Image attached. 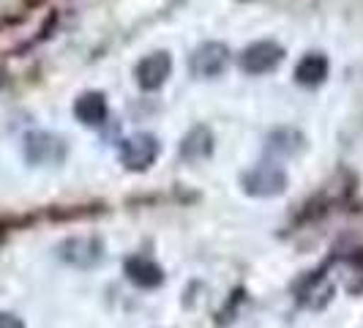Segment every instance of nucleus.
<instances>
[{"label":"nucleus","mask_w":363,"mask_h":328,"mask_svg":"<svg viewBox=\"0 0 363 328\" xmlns=\"http://www.w3.org/2000/svg\"><path fill=\"white\" fill-rule=\"evenodd\" d=\"M213 153V134L205 126L191 129L181 143V156L183 162H205Z\"/></svg>","instance_id":"obj_10"},{"label":"nucleus","mask_w":363,"mask_h":328,"mask_svg":"<svg viewBox=\"0 0 363 328\" xmlns=\"http://www.w3.org/2000/svg\"><path fill=\"white\" fill-rule=\"evenodd\" d=\"M25 159L36 167H52L60 164L69 153V146L63 137H57L52 131H30L25 137Z\"/></svg>","instance_id":"obj_2"},{"label":"nucleus","mask_w":363,"mask_h":328,"mask_svg":"<svg viewBox=\"0 0 363 328\" xmlns=\"http://www.w3.org/2000/svg\"><path fill=\"white\" fill-rule=\"evenodd\" d=\"M0 328H25V326H22L19 317L9 315V312H0Z\"/></svg>","instance_id":"obj_13"},{"label":"nucleus","mask_w":363,"mask_h":328,"mask_svg":"<svg viewBox=\"0 0 363 328\" xmlns=\"http://www.w3.org/2000/svg\"><path fill=\"white\" fill-rule=\"evenodd\" d=\"M60 257L66 263H72V266L91 268V266H96L104 257V246L96 238H72V241H66L60 246Z\"/></svg>","instance_id":"obj_7"},{"label":"nucleus","mask_w":363,"mask_h":328,"mask_svg":"<svg viewBox=\"0 0 363 328\" xmlns=\"http://www.w3.org/2000/svg\"><path fill=\"white\" fill-rule=\"evenodd\" d=\"M227 66H230V50L221 41H205L189 58V69L200 80H213L224 74Z\"/></svg>","instance_id":"obj_3"},{"label":"nucleus","mask_w":363,"mask_h":328,"mask_svg":"<svg viewBox=\"0 0 363 328\" xmlns=\"http://www.w3.org/2000/svg\"><path fill=\"white\" fill-rule=\"evenodd\" d=\"M303 148V134L295 129H276L268 137V151L276 156H292Z\"/></svg>","instance_id":"obj_12"},{"label":"nucleus","mask_w":363,"mask_h":328,"mask_svg":"<svg viewBox=\"0 0 363 328\" xmlns=\"http://www.w3.org/2000/svg\"><path fill=\"white\" fill-rule=\"evenodd\" d=\"M172 72L169 53H150L137 63V82L143 91H159Z\"/></svg>","instance_id":"obj_6"},{"label":"nucleus","mask_w":363,"mask_h":328,"mask_svg":"<svg viewBox=\"0 0 363 328\" xmlns=\"http://www.w3.org/2000/svg\"><path fill=\"white\" fill-rule=\"evenodd\" d=\"M121 162L126 164L128 170H134V173H143L147 170L150 164L156 162V156H159V140L153 137V134H145V131H140V134H131L126 137L123 143H121Z\"/></svg>","instance_id":"obj_4"},{"label":"nucleus","mask_w":363,"mask_h":328,"mask_svg":"<svg viewBox=\"0 0 363 328\" xmlns=\"http://www.w3.org/2000/svg\"><path fill=\"white\" fill-rule=\"evenodd\" d=\"M74 115L85 124V126H101L107 121V99L104 93L88 91L74 102Z\"/></svg>","instance_id":"obj_9"},{"label":"nucleus","mask_w":363,"mask_h":328,"mask_svg":"<svg viewBox=\"0 0 363 328\" xmlns=\"http://www.w3.org/2000/svg\"><path fill=\"white\" fill-rule=\"evenodd\" d=\"M328 77V58L320 53H309L298 66H295V82L303 88H317Z\"/></svg>","instance_id":"obj_11"},{"label":"nucleus","mask_w":363,"mask_h":328,"mask_svg":"<svg viewBox=\"0 0 363 328\" xmlns=\"http://www.w3.org/2000/svg\"><path fill=\"white\" fill-rule=\"evenodd\" d=\"M126 276L137 285V288H145V290H153L164 282V271L162 266H156L150 257H128L126 260Z\"/></svg>","instance_id":"obj_8"},{"label":"nucleus","mask_w":363,"mask_h":328,"mask_svg":"<svg viewBox=\"0 0 363 328\" xmlns=\"http://www.w3.org/2000/svg\"><path fill=\"white\" fill-rule=\"evenodd\" d=\"M281 58H284V50L276 41H255L240 55V69L246 74L259 77V74L273 72L281 63Z\"/></svg>","instance_id":"obj_5"},{"label":"nucleus","mask_w":363,"mask_h":328,"mask_svg":"<svg viewBox=\"0 0 363 328\" xmlns=\"http://www.w3.org/2000/svg\"><path fill=\"white\" fill-rule=\"evenodd\" d=\"M240 186L252 197H276V195H281L287 189V173L279 164L262 162L243 173Z\"/></svg>","instance_id":"obj_1"}]
</instances>
